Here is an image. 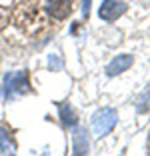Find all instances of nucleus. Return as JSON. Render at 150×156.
Listing matches in <instances>:
<instances>
[{
    "label": "nucleus",
    "instance_id": "1",
    "mask_svg": "<svg viewBox=\"0 0 150 156\" xmlns=\"http://www.w3.org/2000/svg\"><path fill=\"white\" fill-rule=\"evenodd\" d=\"M116 120H118V114L114 108H100L92 116V130H94L96 136H104L114 128Z\"/></svg>",
    "mask_w": 150,
    "mask_h": 156
},
{
    "label": "nucleus",
    "instance_id": "2",
    "mask_svg": "<svg viewBox=\"0 0 150 156\" xmlns=\"http://www.w3.org/2000/svg\"><path fill=\"white\" fill-rule=\"evenodd\" d=\"M126 12V4L120 0H104L98 8V16L104 22H114L116 18H120Z\"/></svg>",
    "mask_w": 150,
    "mask_h": 156
},
{
    "label": "nucleus",
    "instance_id": "3",
    "mask_svg": "<svg viewBox=\"0 0 150 156\" xmlns=\"http://www.w3.org/2000/svg\"><path fill=\"white\" fill-rule=\"evenodd\" d=\"M46 8L56 20H64L72 12V2L70 0H46Z\"/></svg>",
    "mask_w": 150,
    "mask_h": 156
},
{
    "label": "nucleus",
    "instance_id": "4",
    "mask_svg": "<svg viewBox=\"0 0 150 156\" xmlns=\"http://www.w3.org/2000/svg\"><path fill=\"white\" fill-rule=\"evenodd\" d=\"M132 64H134V56H132V54H118L108 66H106V74H108V76L122 74L124 70H128Z\"/></svg>",
    "mask_w": 150,
    "mask_h": 156
},
{
    "label": "nucleus",
    "instance_id": "5",
    "mask_svg": "<svg viewBox=\"0 0 150 156\" xmlns=\"http://www.w3.org/2000/svg\"><path fill=\"white\" fill-rule=\"evenodd\" d=\"M72 148L74 154H86L90 148V140H88V132L84 128H76L72 134Z\"/></svg>",
    "mask_w": 150,
    "mask_h": 156
},
{
    "label": "nucleus",
    "instance_id": "6",
    "mask_svg": "<svg viewBox=\"0 0 150 156\" xmlns=\"http://www.w3.org/2000/svg\"><path fill=\"white\" fill-rule=\"evenodd\" d=\"M60 118H62V122L66 124V126H74V124L78 122V116H76V112L72 110L70 104H60Z\"/></svg>",
    "mask_w": 150,
    "mask_h": 156
},
{
    "label": "nucleus",
    "instance_id": "7",
    "mask_svg": "<svg viewBox=\"0 0 150 156\" xmlns=\"http://www.w3.org/2000/svg\"><path fill=\"white\" fill-rule=\"evenodd\" d=\"M148 108H150V84L144 88V92L138 96V102H136L138 112H148Z\"/></svg>",
    "mask_w": 150,
    "mask_h": 156
},
{
    "label": "nucleus",
    "instance_id": "8",
    "mask_svg": "<svg viewBox=\"0 0 150 156\" xmlns=\"http://www.w3.org/2000/svg\"><path fill=\"white\" fill-rule=\"evenodd\" d=\"M0 150L8 152V154L14 150V142L10 140V136L6 134V130H2V128H0Z\"/></svg>",
    "mask_w": 150,
    "mask_h": 156
},
{
    "label": "nucleus",
    "instance_id": "9",
    "mask_svg": "<svg viewBox=\"0 0 150 156\" xmlns=\"http://www.w3.org/2000/svg\"><path fill=\"white\" fill-rule=\"evenodd\" d=\"M90 4H92V0H82V14H84V18H88V14H90Z\"/></svg>",
    "mask_w": 150,
    "mask_h": 156
}]
</instances>
